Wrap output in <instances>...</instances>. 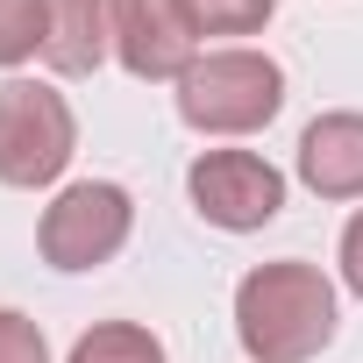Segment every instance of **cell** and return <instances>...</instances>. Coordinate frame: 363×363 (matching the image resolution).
Listing matches in <instances>:
<instances>
[{"label":"cell","mask_w":363,"mask_h":363,"mask_svg":"<svg viewBox=\"0 0 363 363\" xmlns=\"http://www.w3.org/2000/svg\"><path fill=\"white\" fill-rule=\"evenodd\" d=\"M235 342L250 363H313L335 342V285L320 264H257L235 285Z\"/></svg>","instance_id":"obj_1"},{"label":"cell","mask_w":363,"mask_h":363,"mask_svg":"<svg viewBox=\"0 0 363 363\" xmlns=\"http://www.w3.org/2000/svg\"><path fill=\"white\" fill-rule=\"evenodd\" d=\"M278 107H285V72H278V57H264L250 43L207 50L178 79V121L200 135H257L278 121Z\"/></svg>","instance_id":"obj_2"},{"label":"cell","mask_w":363,"mask_h":363,"mask_svg":"<svg viewBox=\"0 0 363 363\" xmlns=\"http://www.w3.org/2000/svg\"><path fill=\"white\" fill-rule=\"evenodd\" d=\"M72 150H79V121L57 86H43V79L0 86V186H15V193L57 186Z\"/></svg>","instance_id":"obj_3"},{"label":"cell","mask_w":363,"mask_h":363,"mask_svg":"<svg viewBox=\"0 0 363 363\" xmlns=\"http://www.w3.org/2000/svg\"><path fill=\"white\" fill-rule=\"evenodd\" d=\"M135 228V200L114 186V178H79V186H65L43 221H36V250L50 271H100L107 257H121Z\"/></svg>","instance_id":"obj_4"},{"label":"cell","mask_w":363,"mask_h":363,"mask_svg":"<svg viewBox=\"0 0 363 363\" xmlns=\"http://www.w3.org/2000/svg\"><path fill=\"white\" fill-rule=\"evenodd\" d=\"M186 193L200 207V221L228 228V235H250V228H271L278 207H285V171L257 150H200L193 171H186Z\"/></svg>","instance_id":"obj_5"},{"label":"cell","mask_w":363,"mask_h":363,"mask_svg":"<svg viewBox=\"0 0 363 363\" xmlns=\"http://www.w3.org/2000/svg\"><path fill=\"white\" fill-rule=\"evenodd\" d=\"M200 36L186 29L178 0H114V57L128 79H186L193 72V50Z\"/></svg>","instance_id":"obj_6"},{"label":"cell","mask_w":363,"mask_h":363,"mask_svg":"<svg viewBox=\"0 0 363 363\" xmlns=\"http://www.w3.org/2000/svg\"><path fill=\"white\" fill-rule=\"evenodd\" d=\"M299 178L320 200H363V114H320L299 135Z\"/></svg>","instance_id":"obj_7"},{"label":"cell","mask_w":363,"mask_h":363,"mask_svg":"<svg viewBox=\"0 0 363 363\" xmlns=\"http://www.w3.org/2000/svg\"><path fill=\"white\" fill-rule=\"evenodd\" d=\"M114 57V0H50L43 65L57 79H86Z\"/></svg>","instance_id":"obj_8"},{"label":"cell","mask_w":363,"mask_h":363,"mask_svg":"<svg viewBox=\"0 0 363 363\" xmlns=\"http://www.w3.org/2000/svg\"><path fill=\"white\" fill-rule=\"evenodd\" d=\"M72 363H164V342L143 320H100L72 342Z\"/></svg>","instance_id":"obj_9"},{"label":"cell","mask_w":363,"mask_h":363,"mask_svg":"<svg viewBox=\"0 0 363 363\" xmlns=\"http://www.w3.org/2000/svg\"><path fill=\"white\" fill-rule=\"evenodd\" d=\"M278 0H178L193 36H264Z\"/></svg>","instance_id":"obj_10"},{"label":"cell","mask_w":363,"mask_h":363,"mask_svg":"<svg viewBox=\"0 0 363 363\" xmlns=\"http://www.w3.org/2000/svg\"><path fill=\"white\" fill-rule=\"evenodd\" d=\"M43 29H50V0H0V72L43 57Z\"/></svg>","instance_id":"obj_11"},{"label":"cell","mask_w":363,"mask_h":363,"mask_svg":"<svg viewBox=\"0 0 363 363\" xmlns=\"http://www.w3.org/2000/svg\"><path fill=\"white\" fill-rule=\"evenodd\" d=\"M0 363H50L43 328L29 313H15V306H0Z\"/></svg>","instance_id":"obj_12"},{"label":"cell","mask_w":363,"mask_h":363,"mask_svg":"<svg viewBox=\"0 0 363 363\" xmlns=\"http://www.w3.org/2000/svg\"><path fill=\"white\" fill-rule=\"evenodd\" d=\"M342 285L363 299V207L349 214V228H342Z\"/></svg>","instance_id":"obj_13"}]
</instances>
